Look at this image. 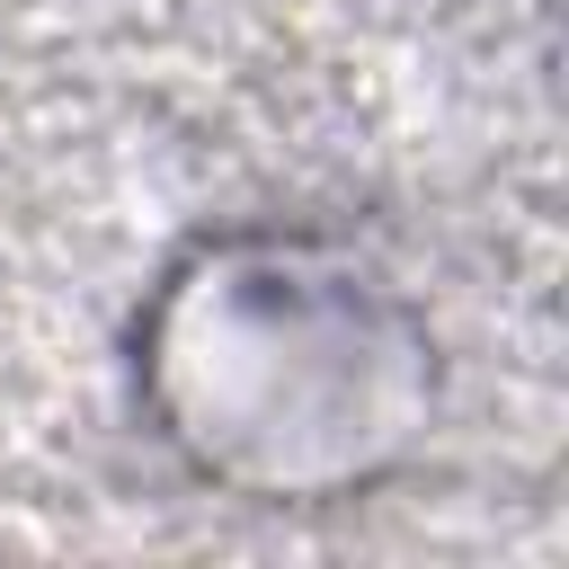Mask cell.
<instances>
[{
    "label": "cell",
    "instance_id": "obj_1",
    "mask_svg": "<svg viewBox=\"0 0 569 569\" xmlns=\"http://www.w3.org/2000/svg\"><path fill=\"white\" fill-rule=\"evenodd\" d=\"M142 382L204 480L320 498L373 480L427 418V338L311 240H222L142 329Z\"/></svg>",
    "mask_w": 569,
    "mask_h": 569
}]
</instances>
